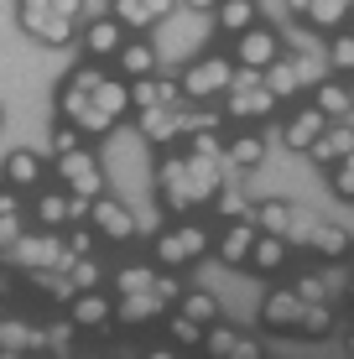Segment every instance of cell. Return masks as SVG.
Returning <instances> with one entry per match:
<instances>
[{
    "mask_svg": "<svg viewBox=\"0 0 354 359\" xmlns=\"http://www.w3.org/2000/svg\"><path fill=\"white\" fill-rule=\"evenodd\" d=\"M339 16H344L339 6H313V21H339Z\"/></svg>",
    "mask_w": 354,
    "mask_h": 359,
    "instance_id": "603a6c76",
    "label": "cell"
},
{
    "mask_svg": "<svg viewBox=\"0 0 354 359\" xmlns=\"http://www.w3.org/2000/svg\"><path fill=\"white\" fill-rule=\"evenodd\" d=\"M188 313H193V318H209V313H214V302H209V297H193Z\"/></svg>",
    "mask_w": 354,
    "mask_h": 359,
    "instance_id": "7402d4cb",
    "label": "cell"
},
{
    "mask_svg": "<svg viewBox=\"0 0 354 359\" xmlns=\"http://www.w3.org/2000/svg\"><path fill=\"white\" fill-rule=\"evenodd\" d=\"M115 36H120V32L109 27V21H100V27L89 32V47H94V53H109V47H115Z\"/></svg>",
    "mask_w": 354,
    "mask_h": 359,
    "instance_id": "8fae6325",
    "label": "cell"
},
{
    "mask_svg": "<svg viewBox=\"0 0 354 359\" xmlns=\"http://www.w3.org/2000/svg\"><path fill=\"white\" fill-rule=\"evenodd\" d=\"M219 83H229V68H224V63H203V68L188 79V89H193V94H209V89H219Z\"/></svg>",
    "mask_w": 354,
    "mask_h": 359,
    "instance_id": "277c9868",
    "label": "cell"
},
{
    "mask_svg": "<svg viewBox=\"0 0 354 359\" xmlns=\"http://www.w3.org/2000/svg\"><path fill=\"white\" fill-rule=\"evenodd\" d=\"M224 21H235V27H240V21H250V6H229V11H224Z\"/></svg>",
    "mask_w": 354,
    "mask_h": 359,
    "instance_id": "cb8c5ba5",
    "label": "cell"
},
{
    "mask_svg": "<svg viewBox=\"0 0 354 359\" xmlns=\"http://www.w3.org/2000/svg\"><path fill=\"white\" fill-rule=\"evenodd\" d=\"M261 224H266V229H287V224H292V214H287L282 203H266V208H261Z\"/></svg>",
    "mask_w": 354,
    "mask_h": 359,
    "instance_id": "7c38bea8",
    "label": "cell"
},
{
    "mask_svg": "<svg viewBox=\"0 0 354 359\" xmlns=\"http://www.w3.org/2000/svg\"><path fill=\"white\" fill-rule=\"evenodd\" d=\"M334 63H354V36H339L334 42Z\"/></svg>",
    "mask_w": 354,
    "mask_h": 359,
    "instance_id": "ffe728a7",
    "label": "cell"
},
{
    "mask_svg": "<svg viewBox=\"0 0 354 359\" xmlns=\"http://www.w3.org/2000/svg\"><path fill=\"white\" fill-rule=\"evenodd\" d=\"M313 156H318V162H349V156H354V130L318 135V141H313Z\"/></svg>",
    "mask_w": 354,
    "mask_h": 359,
    "instance_id": "7a4b0ae2",
    "label": "cell"
},
{
    "mask_svg": "<svg viewBox=\"0 0 354 359\" xmlns=\"http://www.w3.org/2000/svg\"><path fill=\"white\" fill-rule=\"evenodd\" d=\"M266 318H271L276 328H292L302 318V307H297V297L292 292H282V297H271V302H266Z\"/></svg>",
    "mask_w": 354,
    "mask_h": 359,
    "instance_id": "3957f363",
    "label": "cell"
},
{
    "mask_svg": "<svg viewBox=\"0 0 354 359\" xmlns=\"http://www.w3.org/2000/svg\"><path fill=\"white\" fill-rule=\"evenodd\" d=\"M11 177H16V182H32V177H36V162H32V156H16V162H11Z\"/></svg>",
    "mask_w": 354,
    "mask_h": 359,
    "instance_id": "9a60e30c",
    "label": "cell"
},
{
    "mask_svg": "<svg viewBox=\"0 0 354 359\" xmlns=\"http://www.w3.org/2000/svg\"><path fill=\"white\" fill-rule=\"evenodd\" d=\"M318 126H323V115L313 109V115H302L297 126L287 130V141H292V146H313V135H318Z\"/></svg>",
    "mask_w": 354,
    "mask_h": 359,
    "instance_id": "52a82bcc",
    "label": "cell"
},
{
    "mask_svg": "<svg viewBox=\"0 0 354 359\" xmlns=\"http://www.w3.org/2000/svg\"><path fill=\"white\" fill-rule=\"evenodd\" d=\"M250 245H255V234H250V229H229V240H224V261H245Z\"/></svg>",
    "mask_w": 354,
    "mask_h": 359,
    "instance_id": "30bf717a",
    "label": "cell"
},
{
    "mask_svg": "<svg viewBox=\"0 0 354 359\" xmlns=\"http://www.w3.org/2000/svg\"><path fill=\"white\" fill-rule=\"evenodd\" d=\"M68 177L79 182V188H89V193L100 188V172H94L89 162H83V156H68Z\"/></svg>",
    "mask_w": 354,
    "mask_h": 359,
    "instance_id": "9c48e42d",
    "label": "cell"
},
{
    "mask_svg": "<svg viewBox=\"0 0 354 359\" xmlns=\"http://www.w3.org/2000/svg\"><path fill=\"white\" fill-rule=\"evenodd\" d=\"M271 53H276V47H271V36H266V32H250L245 42H240V57H245V63H255V68L271 63Z\"/></svg>",
    "mask_w": 354,
    "mask_h": 359,
    "instance_id": "5b68a950",
    "label": "cell"
},
{
    "mask_svg": "<svg viewBox=\"0 0 354 359\" xmlns=\"http://www.w3.org/2000/svg\"><path fill=\"white\" fill-rule=\"evenodd\" d=\"M73 313H79L83 323H100V318H104V302H94V297H89V302H79Z\"/></svg>",
    "mask_w": 354,
    "mask_h": 359,
    "instance_id": "2e32d148",
    "label": "cell"
},
{
    "mask_svg": "<svg viewBox=\"0 0 354 359\" xmlns=\"http://www.w3.org/2000/svg\"><path fill=\"white\" fill-rule=\"evenodd\" d=\"M146 130H151V135H162V130H172V115H162V109H156V115H146Z\"/></svg>",
    "mask_w": 354,
    "mask_h": 359,
    "instance_id": "44dd1931",
    "label": "cell"
},
{
    "mask_svg": "<svg viewBox=\"0 0 354 359\" xmlns=\"http://www.w3.org/2000/svg\"><path fill=\"white\" fill-rule=\"evenodd\" d=\"M235 162H240V167L261 162V141H240V146H235Z\"/></svg>",
    "mask_w": 354,
    "mask_h": 359,
    "instance_id": "5bb4252c",
    "label": "cell"
},
{
    "mask_svg": "<svg viewBox=\"0 0 354 359\" xmlns=\"http://www.w3.org/2000/svg\"><path fill=\"white\" fill-rule=\"evenodd\" d=\"M100 219H104V229L109 234H125L130 224H125V214H115V208H100Z\"/></svg>",
    "mask_w": 354,
    "mask_h": 359,
    "instance_id": "ac0fdd59",
    "label": "cell"
},
{
    "mask_svg": "<svg viewBox=\"0 0 354 359\" xmlns=\"http://www.w3.org/2000/svg\"><path fill=\"white\" fill-rule=\"evenodd\" d=\"M21 16L32 21V36H47V42H68V21H63V11H42V6H27Z\"/></svg>",
    "mask_w": 354,
    "mask_h": 359,
    "instance_id": "6da1fadb",
    "label": "cell"
},
{
    "mask_svg": "<svg viewBox=\"0 0 354 359\" xmlns=\"http://www.w3.org/2000/svg\"><path fill=\"white\" fill-rule=\"evenodd\" d=\"M125 63H130V73H146V68H151V53H146V47H130Z\"/></svg>",
    "mask_w": 354,
    "mask_h": 359,
    "instance_id": "e0dca14e",
    "label": "cell"
},
{
    "mask_svg": "<svg viewBox=\"0 0 354 359\" xmlns=\"http://www.w3.org/2000/svg\"><path fill=\"white\" fill-rule=\"evenodd\" d=\"M344 109H349V94L344 89H334V83L318 89V115H344Z\"/></svg>",
    "mask_w": 354,
    "mask_h": 359,
    "instance_id": "ba28073f",
    "label": "cell"
},
{
    "mask_svg": "<svg viewBox=\"0 0 354 359\" xmlns=\"http://www.w3.org/2000/svg\"><path fill=\"white\" fill-rule=\"evenodd\" d=\"M339 193H344V198H354V156H349L344 167H339Z\"/></svg>",
    "mask_w": 354,
    "mask_h": 359,
    "instance_id": "d6986e66",
    "label": "cell"
},
{
    "mask_svg": "<svg viewBox=\"0 0 354 359\" xmlns=\"http://www.w3.org/2000/svg\"><path fill=\"white\" fill-rule=\"evenodd\" d=\"M255 261H261L266 271H271L276 261H282V245H276V240H261V245H255Z\"/></svg>",
    "mask_w": 354,
    "mask_h": 359,
    "instance_id": "4fadbf2b",
    "label": "cell"
},
{
    "mask_svg": "<svg viewBox=\"0 0 354 359\" xmlns=\"http://www.w3.org/2000/svg\"><path fill=\"white\" fill-rule=\"evenodd\" d=\"M313 245H318V250H328V255H344L349 234L339 229V224H323V229H313Z\"/></svg>",
    "mask_w": 354,
    "mask_h": 359,
    "instance_id": "8992f818",
    "label": "cell"
}]
</instances>
